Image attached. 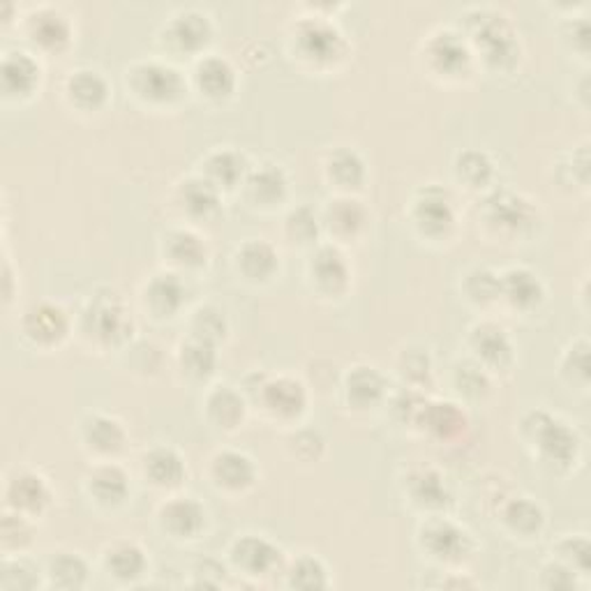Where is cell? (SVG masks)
<instances>
[{"label":"cell","mask_w":591,"mask_h":591,"mask_svg":"<svg viewBox=\"0 0 591 591\" xmlns=\"http://www.w3.org/2000/svg\"><path fill=\"white\" fill-rule=\"evenodd\" d=\"M365 222H368V208L354 196L345 194L328 202L322 224L335 238H356L363 232Z\"/></svg>","instance_id":"obj_35"},{"label":"cell","mask_w":591,"mask_h":591,"mask_svg":"<svg viewBox=\"0 0 591 591\" xmlns=\"http://www.w3.org/2000/svg\"><path fill=\"white\" fill-rule=\"evenodd\" d=\"M469 42L481 51L483 61L497 70L511 68L518 61L520 44L513 26L501 12L488 8L467 10Z\"/></svg>","instance_id":"obj_2"},{"label":"cell","mask_w":591,"mask_h":591,"mask_svg":"<svg viewBox=\"0 0 591 591\" xmlns=\"http://www.w3.org/2000/svg\"><path fill=\"white\" fill-rule=\"evenodd\" d=\"M456 179L467 187H486L495 176V162L481 149L462 151L456 157Z\"/></svg>","instance_id":"obj_44"},{"label":"cell","mask_w":591,"mask_h":591,"mask_svg":"<svg viewBox=\"0 0 591 591\" xmlns=\"http://www.w3.org/2000/svg\"><path fill=\"white\" fill-rule=\"evenodd\" d=\"M398 370H400L403 379L409 384V388H420L426 381H430L432 358L426 349L409 347L398 358Z\"/></svg>","instance_id":"obj_51"},{"label":"cell","mask_w":591,"mask_h":591,"mask_svg":"<svg viewBox=\"0 0 591 591\" xmlns=\"http://www.w3.org/2000/svg\"><path fill=\"white\" fill-rule=\"evenodd\" d=\"M6 497L8 509L35 518L51 503V488L38 471H19L8 483Z\"/></svg>","instance_id":"obj_24"},{"label":"cell","mask_w":591,"mask_h":591,"mask_svg":"<svg viewBox=\"0 0 591 591\" xmlns=\"http://www.w3.org/2000/svg\"><path fill=\"white\" fill-rule=\"evenodd\" d=\"M232 567L247 578H268L283 569L285 552L259 533H243L230 548Z\"/></svg>","instance_id":"obj_9"},{"label":"cell","mask_w":591,"mask_h":591,"mask_svg":"<svg viewBox=\"0 0 591 591\" xmlns=\"http://www.w3.org/2000/svg\"><path fill=\"white\" fill-rule=\"evenodd\" d=\"M467 345H469L471 358L478 365H481V368H486L488 373L490 370H506V368H511L513 360H516L513 340L509 337V333H506L495 322L476 324L469 330Z\"/></svg>","instance_id":"obj_10"},{"label":"cell","mask_w":591,"mask_h":591,"mask_svg":"<svg viewBox=\"0 0 591 591\" xmlns=\"http://www.w3.org/2000/svg\"><path fill=\"white\" fill-rule=\"evenodd\" d=\"M81 330L89 340L119 347L132 335V319L125 313V305L114 289H98L81 313Z\"/></svg>","instance_id":"obj_3"},{"label":"cell","mask_w":591,"mask_h":591,"mask_svg":"<svg viewBox=\"0 0 591 591\" xmlns=\"http://www.w3.org/2000/svg\"><path fill=\"white\" fill-rule=\"evenodd\" d=\"M230 333V322L224 309L215 305H202L194 309V315L190 319V337H196V340H204L211 345H220L224 337Z\"/></svg>","instance_id":"obj_45"},{"label":"cell","mask_w":591,"mask_h":591,"mask_svg":"<svg viewBox=\"0 0 591 591\" xmlns=\"http://www.w3.org/2000/svg\"><path fill=\"white\" fill-rule=\"evenodd\" d=\"M44 578L47 584L55 589H83L89 584L91 567L77 552H59L49 559Z\"/></svg>","instance_id":"obj_40"},{"label":"cell","mask_w":591,"mask_h":591,"mask_svg":"<svg viewBox=\"0 0 591 591\" xmlns=\"http://www.w3.org/2000/svg\"><path fill=\"white\" fill-rule=\"evenodd\" d=\"M462 289L473 305H490L499 300V273L486 266L471 268L462 279Z\"/></svg>","instance_id":"obj_47"},{"label":"cell","mask_w":591,"mask_h":591,"mask_svg":"<svg viewBox=\"0 0 591 591\" xmlns=\"http://www.w3.org/2000/svg\"><path fill=\"white\" fill-rule=\"evenodd\" d=\"M42 68L35 61L33 53L14 49L6 51L3 65H0V86H3V95L8 100L12 98H28L33 95L40 86Z\"/></svg>","instance_id":"obj_19"},{"label":"cell","mask_w":591,"mask_h":591,"mask_svg":"<svg viewBox=\"0 0 591 591\" xmlns=\"http://www.w3.org/2000/svg\"><path fill=\"white\" fill-rule=\"evenodd\" d=\"M0 537H3V548L10 552H21L23 548L31 546L33 541V527L28 522V516L17 513V511H8L3 516V524H0Z\"/></svg>","instance_id":"obj_53"},{"label":"cell","mask_w":591,"mask_h":591,"mask_svg":"<svg viewBox=\"0 0 591 591\" xmlns=\"http://www.w3.org/2000/svg\"><path fill=\"white\" fill-rule=\"evenodd\" d=\"M79 435L83 448L102 458L119 456L128 444V432L123 424L109 414H89L81 420Z\"/></svg>","instance_id":"obj_18"},{"label":"cell","mask_w":591,"mask_h":591,"mask_svg":"<svg viewBox=\"0 0 591 591\" xmlns=\"http://www.w3.org/2000/svg\"><path fill=\"white\" fill-rule=\"evenodd\" d=\"M245 396L234 386H215L206 393L204 411L217 430H236L245 418Z\"/></svg>","instance_id":"obj_30"},{"label":"cell","mask_w":591,"mask_h":591,"mask_svg":"<svg viewBox=\"0 0 591 591\" xmlns=\"http://www.w3.org/2000/svg\"><path fill=\"white\" fill-rule=\"evenodd\" d=\"M454 384L467 398H481L490 388V375L473 358L462 360L454 368Z\"/></svg>","instance_id":"obj_52"},{"label":"cell","mask_w":591,"mask_h":591,"mask_svg":"<svg viewBox=\"0 0 591 591\" xmlns=\"http://www.w3.org/2000/svg\"><path fill=\"white\" fill-rule=\"evenodd\" d=\"M257 465L243 450L224 448L211 460V478L220 490L245 492L257 483Z\"/></svg>","instance_id":"obj_17"},{"label":"cell","mask_w":591,"mask_h":591,"mask_svg":"<svg viewBox=\"0 0 591 591\" xmlns=\"http://www.w3.org/2000/svg\"><path fill=\"white\" fill-rule=\"evenodd\" d=\"M213 35L208 14L200 10H183L164 26V44L176 53H200Z\"/></svg>","instance_id":"obj_15"},{"label":"cell","mask_w":591,"mask_h":591,"mask_svg":"<svg viewBox=\"0 0 591 591\" xmlns=\"http://www.w3.org/2000/svg\"><path fill=\"white\" fill-rule=\"evenodd\" d=\"M162 255L174 268L196 271L206 264L208 247L190 230H172L162 238Z\"/></svg>","instance_id":"obj_33"},{"label":"cell","mask_w":591,"mask_h":591,"mask_svg":"<svg viewBox=\"0 0 591 591\" xmlns=\"http://www.w3.org/2000/svg\"><path fill=\"white\" fill-rule=\"evenodd\" d=\"M414 227L428 238H444L456 227V208L450 194L439 185L420 187L411 202Z\"/></svg>","instance_id":"obj_7"},{"label":"cell","mask_w":591,"mask_h":591,"mask_svg":"<svg viewBox=\"0 0 591 591\" xmlns=\"http://www.w3.org/2000/svg\"><path fill=\"white\" fill-rule=\"evenodd\" d=\"M571 42H573V49H578L580 53H589V23L584 17H578L573 19L571 23V33H569Z\"/></svg>","instance_id":"obj_57"},{"label":"cell","mask_w":591,"mask_h":591,"mask_svg":"<svg viewBox=\"0 0 591 591\" xmlns=\"http://www.w3.org/2000/svg\"><path fill=\"white\" fill-rule=\"evenodd\" d=\"M416 426H424L430 435L439 439H454L467 428V416L454 403H426Z\"/></svg>","instance_id":"obj_41"},{"label":"cell","mask_w":591,"mask_h":591,"mask_svg":"<svg viewBox=\"0 0 591 591\" xmlns=\"http://www.w3.org/2000/svg\"><path fill=\"white\" fill-rule=\"evenodd\" d=\"M194 83L200 93L206 95L208 100H224L236 91L238 77L227 59L208 53L194 68Z\"/></svg>","instance_id":"obj_29"},{"label":"cell","mask_w":591,"mask_h":591,"mask_svg":"<svg viewBox=\"0 0 591 591\" xmlns=\"http://www.w3.org/2000/svg\"><path fill=\"white\" fill-rule=\"evenodd\" d=\"M144 476L149 478V483L155 488H179L185 476L187 467L181 454L172 446H155L142 460Z\"/></svg>","instance_id":"obj_34"},{"label":"cell","mask_w":591,"mask_h":591,"mask_svg":"<svg viewBox=\"0 0 591 591\" xmlns=\"http://www.w3.org/2000/svg\"><path fill=\"white\" fill-rule=\"evenodd\" d=\"M326 176L335 187L351 192L358 190L365 179H368V166H365V160L356 149L340 146L326 160Z\"/></svg>","instance_id":"obj_38"},{"label":"cell","mask_w":591,"mask_h":591,"mask_svg":"<svg viewBox=\"0 0 591 591\" xmlns=\"http://www.w3.org/2000/svg\"><path fill=\"white\" fill-rule=\"evenodd\" d=\"M501 522L516 537H539L546 527V511L539 501L531 497H516L503 503L501 509Z\"/></svg>","instance_id":"obj_37"},{"label":"cell","mask_w":591,"mask_h":591,"mask_svg":"<svg viewBox=\"0 0 591 591\" xmlns=\"http://www.w3.org/2000/svg\"><path fill=\"white\" fill-rule=\"evenodd\" d=\"M307 277L324 296H340L347 292L351 268L347 257L335 245H319L307 262Z\"/></svg>","instance_id":"obj_14"},{"label":"cell","mask_w":591,"mask_h":591,"mask_svg":"<svg viewBox=\"0 0 591 591\" xmlns=\"http://www.w3.org/2000/svg\"><path fill=\"white\" fill-rule=\"evenodd\" d=\"M157 524L174 541L200 539L202 531L206 529V509L194 497H174L162 503Z\"/></svg>","instance_id":"obj_13"},{"label":"cell","mask_w":591,"mask_h":591,"mask_svg":"<svg viewBox=\"0 0 591 591\" xmlns=\"http://www.w3.org/2000/svg\"><path fill=\"white\" fill-rule=\"evenodd\" d=\"M187 287L176 271H162L153 275L144 287V305L157 319H172L185 305Z\"/></svg>","instance_id":"obj_20"},{"label":"cell","mask_w":591,"mask_h":591,"mask_svg":"<svg viewBox=\"0 0 591 591\" xmlns=\"http://www.w3.org/2000/svg\"><path fill=\"white\" fill-rule=\"evenodd\" d=\"M28 40L47 53H59L72 42L70 19L53 8H40L26 21Z\"/></svg>","instance_id":"obj_22"},{"label":"cell","mask_w":591,"mask_h":591,"mask_svg":"<svg viewBox=\"0 0 591 591\" xmlns=\"http://www.w3.org/2000/svg\"><path fill=\"white\" fill-rule=\"evenodd\" d=\"M499 298L516 309H522V313H529L546 300V285L533 271L513 266L499 273Z\"/></svg>","instance_id":"obj_21"},{"label":"cell","mask_w":591,"mask_h":591,"mask_svg":"<svg viewBox=\"0 0 591 591\" xmlns=\"http://www.w3.org/2000/svg\"><path fill=\"white\" fill-rule=\"evenodd\" d=\"M559 373L573 386L587 388L589 386V343L587 337H578L569 345L559 360Z\"/></svg>","instance_id":"obj_48"},{"label":"cell","mask_w":591,"mask_h":591,"mask_svg":"<svg viewBox=\"0 0 591 591\" xmlns=\"http://www.w3.org/2000/svg\"><path fill=\"white\" fill-rule=\"evenodd\" d=\"M179 204L190 217L206 220L220 208V190L204 176H190L179 187Z\"/></svg>","instance_id":"obj_39"},{"label":"cell","mask_w":591,"mask_h":591,"mask_svg":"<svg viewBox=\"0 0 591 591\" xmlns=\"http://www.w3.org/2000/svg\"><path fill=\"white\" fill-rule=\"evenodd\" d=\"M247 172H249L247 157L234 149L211 151L202 162V176L208 179L220 192L243 185Z\"/></svg>","instance_id":"obj_31"},{"label":"cell","mask_w":591,"mask_h":591,"mask_svg":"<svg viewBox=\"0 0 591 591\" xmlns=\"http://www.w3.org/2000/svg\"><path fill=\"white\" fill-rule=\"evenodd\" d=\"M70 328H72V322L65 309L49 300L28 307L21 319V330L26 335V340L44 349L59 347L68 337Z\"/></svg>","instance_id":"obj_11"},{"label":"cell","mask_w":591,"mask_h":591,"mask_svg":"<svg viewBox=\"0 0 591 591\" xmlns=\"http://www.w3.org/2000/svg\"><path fill=\"white\" fill-rule=\"evenodd\" d=\"M557 561L567 564L571 571L578 575H589V557H591V546L584 533H571V537H564L554 546Z\"/></svg>","instance_id":"obj_50"},{"label":"cell","mask_w":591,"mask_h":591,"mask_svg":"<svg viewBox=\"0 0 591 591\" xmlns=\"http://www.w3.org/2000/svg\"><path fill=\"white\" fill-rule=\"evenodd\" d=\"M386 377L375 368V365H354L347 370L343 390L345 400L354 409H370L377 407L386 398Z\"/></svg>","instance_id":"obj_27"},{"label":"cell","mask_w":591,"mask_h":591,"mask_svg":"<svg viewBox=\"0 0 591 591\" xmlns=\"http://www.w3.org/2000/svg\"><path fill=\"white\" fill-rule=\"evenodd\" d=\"M324 437L317 430H298L292 439H289V448L294 458L303 460V462H315L322 458L324 454Z\"/></svg>","instance_id":"obj_54"},{"label":"cell","mask_w":591,"mask_h":591,"mask_svg":"<svg viewBox=\"0 0 591 591\" xmlns=\"http://www.w3.org/2000/svg\"><path fill=\"white\" fill-rule=\"evenodd\" d=\"M520 435L533 450V458L552 471L571 469L580 460V432L546 409L529 411L520 424Z\"/></svg>","instance_id":"obj_1"},{"label":"cell","mask_w":591,"mask_h":591,"mask_svg":"<svg viewBox=\"0 0 591 591\" xmlns=\"http://www.w3.org/2000/svg\"><path fill=\"white\" fill-rule=\"evenodd\" d=\"M104 571L119 582H136L149 571V557L132 541H116L104 552Z\"/></svg>","instance_id":"obj_36"},{"label":"cell","mask_w":591,"mask_h":591,"mask_svg":"<svg viewBox=\"0 0 591 591\" xmlns=\"http://www.w3.org/2000/svg\"><path fill=\"white\" fill-rule=\"evenodd\" d=\"M539 587L543 589H575L578 587V573L571 571L567 564H561V561H550L546 564L539 573Z\"/></svg>","instance_id":"obj_55"},{"label":"cell","mask_w":591,"mask_h":591,"mask_svg":"<svg viewBox=\"0 0 591 591\" xmlns=\"http://www.w3.org/2000/svg\"><path fill=\"white\" fill-rule=\"evenodd\" d=\"M243 185L247 200L257 206H275L279 202H285V196L289 192L287 172L275 162H262L257 166H249Z\"/></svg>","instance_id":"obj_23"},{"label":"cell","mask_w":591,"mask_h":591,"mask_svg":"<svg viewBox=\"0 0 591 591\" xmlns=\"http://www.w3.org/2000/svg\"><path fill=\"white\" fill-rule=\"evenodd\" d=\"M426 61L435 74L460 77L469 70L471 47L456 31H439L426 42Z\"/></svg>","instance_id":"obj_16"},{"label":"cell","mask_w":591,"mask_h":591,"mask_svg":"<svg viewBox=\"0 0 591 591\" xmlns=\"http://www.w3.org/2000/svg\"><path fill=\"white\" fill-rule=\"evenodd\" d=\"M483 215L497 230L509 234H524L539 222V208L527 196L501 190L490 194L483 206Z\"/></svg>","instance_id":"obj_12"},{"label":"cell","mask_w":591,"mask_h":591,"mask_svg":"<svg viewBox=\"0 0 591 591\" xmlns=\"http://www.w3.org/2000/svg\"><path fill=\"white\" fill-rule=\"evenodd\" d=\"M125 81L134 98H139L146 104H155V106L174 104L187 91L185 77L174 65L162 63V61L132 63L128 68Z\"/></svg>","instance_id":"obj_4"},{"label":"cell","mask_w":591,"mask_h":591,"mask_svg":"<svg viewBox=\"0 0 591 591\" xmlns=\"http://www.w3.org/2000/svg\"><path fill=\"white\" fill-rule=\"evenodd\" d=\"M89 497L104 509H116L130 497V478L119 465H98L86 476Z\"/></svg>","instance_id":"obj_28"},{"label":"cell","mask_w":591,"mask_h":591,"mask_svg":"<svg viewBox=\"0 0 591 591\" xmlns=\"http://www.w3.org/2000/svg\"><path fill=\"white\" fill-rule=\"evenodd\" d=\"M285 232L294 245H315L322 232V220L309 206H298L287 215Z\"/></svg>","instance_id":"obj_49"},{"label":"cell","mask_w":591,"mask_h":591,"mask_svg":"<svg viewBox=\"0 0 591 591\" xmlns=\"http://www.w3.org/2000/svg\"><path fill=\"white\" fill-rule=\"evenodd\" d=\"M42 584L40 571L23 557H6L0 567V589L3 591H31Z\"/></svg>","instance_id":"obj_46"},{"label":"cell","mask_w":591,"mask_h":591,"mask_svg":"<svg viewBox=\"0 0 591 591\" xmlns=\"http://www.w3.org/2000/svg\"><path fill=\"white\" fill-rule=\"evenodd\" d=\"M234 264L247 283L259 285L275 277V273L279 271V255L271 243L262 238H249L243 245H238Z\"/></svg>","instance_id":"obj_26"},{"label":"cell","mask_w":591,"mask_h":591,"mask_svg":"<svg viewBox=\"0 0 591 591\" xmlns=\"http://www.w3.org/2000/svg\"><path fill=\"white\" fill-rule=\"evenodd\" d=\"M407 499L411 506L428 513L446 511L454 497H450L446 478L437 469H416L407 478Z\"/></svg>","instance_id":"obj_25"},{"label":"cell","mask_w":591,"mask_h":591,"mask_svg":"<svg viewBox=\"0 0 591 591\" xmlns=\"http://www.w3.org/2000/svg\"><path fill=\"white\" fill-rule=\"evenodd\" d=\"M179 365L190 379L204 381L217 370V347L196 340V337H187L179 349Z\"/></svg>","instance_id":"obj_42"},{"label":"cell","mask_w":591,"mask_h":591,"mask_svg":"<svg viewBox=\"0 0 591 591\" xmlns=\"http://www.w3.org/2000/svg\"><path fill=\"white\" fill-rule=\"evenodd\" d=\"M567 166H569V174H571L575 185H580V187L589 185V151H587V146H580L573 153H569Z\"/></svg>","instance_id":"obj_56"},{"label":"cell","mask_w":591,"mask_h":591,"mask_svg":"<svg viewBox=\"0 0 591 591\" xmlns=\"http://www.w3.org/2000/svg\"><path fill=\"white\" fill-rule=\"evenodd\" d=\"M109 81L104 79V74L91 68L74 70L65 81V95L70 104L81 111L102 109L109 100Z\"/></svg>","instance_id":"obj_32"},{"label":"cell","mask_w":591,"mask_h":591,"mask_svg":"<svg viewBox=\"0 0 591 591\" xmlns=\"http://www.w3.org/2000/svg\"><path fill=\"white\" fill-rule=\"evenodd\" d=\"M418 546L439 564H462L473 552L471 533L444 516H430L418 529Z\"/></svg>","instance_id":"obj_6"},{"label":"cell","mask_w":591,"mask_h":591,"mask_svg":"<svg viewBox=\"0 0 591 591\" xmlns=\"http://www.w3.org/2000/svg\"><path fill=\"white\" fill-rule=\"evenodd\" d=\"M285 575H287V587H292V589L315 591V589H328L330 587L328 569H326L324 561L315 554L296 557L287 567Z\"/></svg>","instance_id":"obj_43"},{"label":"cell","mask_w":591,"mask_h":591,"mask_svg":"<svg viewBox=\"0 0 591 591\" xmlns=\"http://www.w3.org/2000/svg\"><path fill=\"white\" fill-rule=\"evenodd\" d=\"M292 40L298 59L313 65H330L340 61L347 51L345 35L326 17L300 19L294 28Z\"/></svg>","instance_id":"obj_5"},{"label":"cell","mask_w":591,"mask_h":591,"mask_svg":"<svg viewBox=\"0 0 591 591\" xmlns=\"http://www.w3.org/2000/svg\"><path fill=\"white\" fill-rule=\"evenodd\" d=\"M259 407L275 420H296L307 409V388L296 377H264L252 388Z\"/></svg>","instance_id":"obj_8"}]
</instances>
